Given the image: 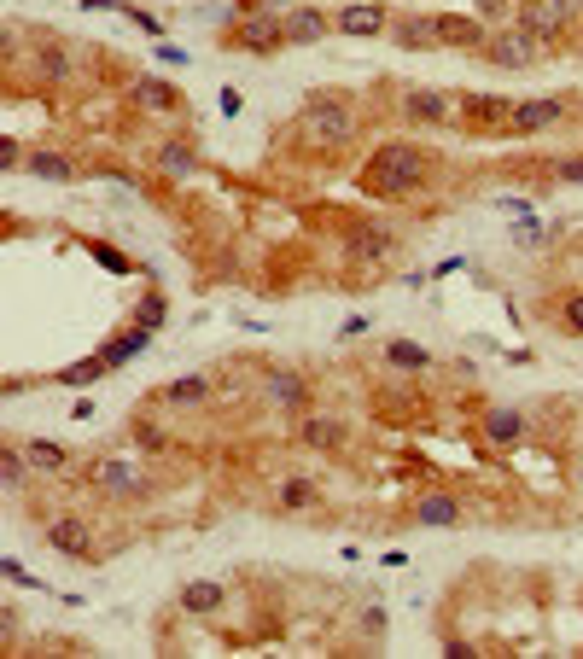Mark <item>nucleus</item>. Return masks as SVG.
Wrapping results in <instances>:
<instances>
[{
	"instance_id": "obj_16",
	"label": "nucleus",
	"mask_w": 583,
	"mask_h": 659,
	"mask_svg": "<svg viewBox=\"0 0 583 659\" xmlns=\"http://www.w3.org/2000/svg\"><path fill=\"white\" fill-rule=\"evenodd\" d=\"M391 30H397V47H409V53H438V47H444V41H438V18H420V12L391 18Z\"/></svg>"
},
{
	"instance_id": "obj_7",
	"label": "nucleus",
	"mask_w": 583,
	"mask_h": 659,
	"mask_svg": "<svg viewBox=\"0 0 583 659\" xmlns=\"http://www.w3.org/2000/svg\"><path fill=\"white\" fill-rule=\"evenodd\" d=\"M455 111H461V94H444V88H409L403 94L409 123H455Z\"/></svg>"
},
{
	"instance_id": "obj_35",
	"label": "nucleus",
	"mask_w": 583,
	"mask_h": 659,
	"mask_svg": "<svg viewBox=\"0 0 583 659\" xmlns=\"http://www.w3.org/2000/svg\"><path fill=\"white\" fill-rule=\"evenodd\" d=\"M0 572H6V584H24V590H41V595H47V584H41V578H30V572H24V560H6Z\"/></svg>"
},
{
	"instance_id": "obj_27",
	"label": "nucleus",
	"mask_w": 583,
	"mask_h": 659,
	"mask_svg": "<svg viewBox=\"0 0 583 659\" xmlns=\"http://www.w3.org/2000/svg\"><path fill=\"white\" fill-rule=\"evenodd\" d=\"M30 473H35V461L24 455V444H6V450H0V485L6 490H24Z\"/></svg>"
},
{
	"instance_id": "obj_11",
	"label": "nucleus",
	"mask_w": 583,
	"mask_h": 659,
	"mask_svg": "<svg viewBox=\"0 0 583 659\" xmlns=\"http://www.w3.org/2000/svg\"><path fill=\"white\" fill-rule=\"evenodd\" d=\"M438 41H444V47H461V53H484L490 24H484L479 12H473V18H461V12H438Z\"/></svg>"
},
{
	"instance_id": "obj_25",
	"label": "nucleus",
	"mask_w": 583,
	"mask_h": 659,
	"mask_svg": "<svg viewBox=\"0 0 583 659\" xmlns=\"http://www.w3.org/2000/svg\"><path fill=\"white\" fill-rule=\"evenodd\" d=\"M205 397H210L205 374H181V380H170L158 391V403H175V409H193V403H205Z\"/></svg>"
},
{
	"instance_id": "obj_22",
	"label": "nucleus",
	"mask_w": 583,
	"mask_h": 659,
	"mask_svg": "<svg viewBox=\"0 0 583 659\" xmlns=\"http://www.w3.org/2000/svg\"><path fill=\"white\" fill-rule=\"evenodd\" d=\"M35 76H41L47 88H65L70 76H76V65H70L65 47H53V41H47V47H35Z\"/></svg>"
},
{
	"instance_id": "obj_4",
	"label": "nucleus",
	"mask_w": 583,
	"mask_h": 659,
	"mask_svg": "<svg viewBox=\"0 0 583 659\" xmlns=\"http://www.w3.org/2000/svg\"><path fill=\"white\" fill-rule=\"evenodd\" d=\"M88 473H94V490H100V496H111V502H140V496L152 490V479H146V467H140V461H129V455H111V461H94Z\"/></svg>"
},
{
	"instance_id": "obj_32",
	"label": "nucleus",
	"mask_w": 583,
	"mask_h": 659,
	"mask_svg": "<svg viewBox=\"0 0 583 659\" xmlns=\"http://www.w3.org/2000/svg\"><path fill=\"white\" fill-rule=\"evenodd\" d=\"M554 321H560V333H566V339H583V292H566Z\"/></svg>"
},
{
	"instance_id": "obj_6",
	"label": "nucleus",
	"mask_w": 583,
	"mask_h": 659,
	"mask_svg": "<svg viewBox=\"0 0 583 659\" xmlns=\"http://www.w3.org/2000/svg\"><path fill=\"white\" fill-rule=\"evenodd\" d=\"M228 47H234V53H280V47H286L280 12H240V24L228 30Z\"/></svg>"
},
{
	"instance_id": "obj_9",
	"label": "nucleus",
	"mask_w": 583,
	"mask_h": 659,
	"mask_svg": "<svg viewBox=\"0 0 583 659\" xmlns=\"http://www.w3.org/2000/svg\"><path fill=\"white\" fill-rule=\"evenodd\" d=\"M566 117V100L560 94H543V100H519L514 105V123H508V135H543Z\"/></svg>"
},
{
	"instance_id": "obj_28",
	"label": "nucleus",
	"mask_w": 583,
	"mask_h": 659,
	"mask_svg": "<svg viewBox=\"0 0 583 659\" xmlns=\"http://www.w3.org/2000/svg\"><path fill=\"white\" fill-rule=\"evenodd\" d=\"M135 105H146V111H175V88L170 82H158V76H140L135 82Z\"/></svg>"
},
{
	"instance_id": "obj_13",
	"label": "nucleus",
	"mask_w": 583,
	"mask_h": 659,
	"mask_svg": "<svg viewBox=\"0 0 583 659\" xmlns=\"http://www.w3.org/2000/svg\"><path fill=\"white\" fill-rule=\"evenodd\" d=\"M461 123H473V129H502V135H508V123H514V100L461 94Z\"/></svg>"
},
{
	"instance_id": "obj_24",
	"label": "nucleus",
	"mask_w": 583,
	"mask_h": 659,
	"mask_svg": "<svg viewBox=\"0 0 583 659\" xmlns=\"http://www.w3.org/2000/svg\"><path fill=\"white\" fill-rule=\"evenodd\" d=\"M385 362H391L397 374H426V368H432V350L414 345V339H391V345H385Z\"/></svg>"
},
{
	"instance_id": "obj_38",
	"label": "nucleus",
	"mask_w": 583,
	"mask_h": 659,
	"mask_svg": "<svg viewBox=\"0 0 583 659\" xmlns=\"http://www.w3.org/2000/svg\"><path fill=\"white\" fill-rule=\"evenodd\" d=\"M362 630L379 642V636H385V613H379V607H368V613H362Z\"/></svg>"
},
{
	"instance_id": "obj_33",
	"label": "nucleus",
	"mask_w": 583,
	"mask_h": 659,
	"mask_svg": "<svg viewBox=\"0 0 583 659\" xmlns=\"http://www.w3.org/2000/svg\"><path fill=\"white\" fill-rule=\"evenodd\" d=\"M164 315H170L164 292H146V298L135 304V327H146V333H152V327H164Z\"/></svg>"
},
{
	"instance_id": "obj_1",
	"label": "nucleus",
	"mask_w": 583,
	"mask_h": 659,
	"mask_svg": "<svg viewBox=\"0 0 583 659\" xmlns=\"http://www.w3.org/2000/svg\"><path fill=\"white\" fill-rule=\"evenodd\" d=\"M432 175V152L414 146V140H385L374 146V158L362 164V193L374 199H414Z\"/></svg>"
},
{
	"instance_id": "obj_30",
	"label": "nucleus",
	"mask_w": 583,
	"mask_h": 659,
	"mask_svg": "<svg viewBox=\"0 0 583 659\" xmlns=\"http://www.w3.org/2000/svg\"><path fill=\"white\" fill-rule=\"evenodd\" d=\"M129 438H135L140 450H164V444H170V432H164L152 415H135V420H129Z\"/></svg>"
},
{
	"instance_id": "obj_37",
	"label": "nucleus",
	"mask_w": 583,
	"mask_h": 659,
	"mask_svg": "<svg viewBox=\"0 0 583 659\" xmlns=\"http://www.w3.org/2000/svg\"><path fill=\"white\" fill-rule=\"evenodd\" d=\"M18 164H30V158H24L18 140H6V146H0V170H18Z\"/></svg>"
},
{
	"instance_id": "obj_12",
	"label": "nucleus",
	"mask_w": 583,
	"mask_h": 659,
	"mask_svg": "<svg viewBox=\"0 0 583 659\" xmlns=\"http://www.w3.org/2000/svg\"><path fill=\"white\" fill-rule=\"evenodd\" d=\"M175 607H181V613H193V619H216V613L228 607V590H222L216 578H193V584H181Z\"/></svg>"
},
{
	"instance_id": "obj_21",
	"label": "nucleus",
	"mask_w": 583,
	"mask_h": 659,
	"mask_svg": "<svg viewBox=\"0 0 583 659\" xmlns=\"http://www.w3.org/2000/svg\"><path fill=\"white\" fill-rule=\"evenodd\" d=\"M350 257L356 263H385V257H397V234L391 228H356L350 234Z\"/></svg>"
},
{
	"instance_id": "obj_15",
	"label": "nucleus",
	"mask_w": 583,
	"mask_h": 659,
	"mask_svg": "<svg viewBox=\"0 0 583 659\" xmlns=\"http://www.w3.org/2000/svg\"><path fill=\"white\" fill-rule=\"evenodd\" d=\"M280 24H286V47H309V41H321V35L333 30V18L321 6H292Z\"/></svg>"
},
{
	"instance_id": "obj_14",
	"label": "nucleus",
	"mask_w": 583,
	"mask_h": 659,
	"mask_svg": "<svg viewBox=\"0 0 583 659\" xmlns=\"http://www.w3.org/2000/svg\"><path fill=\"white\" fill-rule=\"evenodd\" d=\"M275 508L280 514H315V508H321V485L304 479V473H286L275 485Z\"/></svg>"
},
{
	"instance_id": "obj_8",
	"label": "nucleus",
	"mask_w": 583,
	"mask_h": 659,
	"mask_svg": "<svg viewBox=\"0 0 583 659\" xmlns=\"http://www.w3.org/2000/svg\"><path fill=\"white\" fill-rule=\"evenodd\" d=\"M479 426H484V438H490L496 450H519V444L531 438V426H525V409H514V403H490Z\"/></svg>"
},
{
	"instance_id": "obj_10",
	"label": "nucleus",
	"mask_w": 583,
	"mask_h": 659,
	"mask_svg": "<svg viewBox=\"0 0 583 659\" xmlns=\"http://www.w3.org/2000/svg\"><path fill=\"white\" fill-rule=\"evenodd\" d=\"M263 397L275 403L280 415H304L309 409V380L292 374V368H275V374H263Z\"/></svg>"
},
{
	"instance_id": "obj_17",
	"label": "nucleus",
	"mask_w": 583,
	"mask_h": 659,
	"mask_svg": "<svg viewBox=\"0 0 583 659\" xmlns=\"http://www.w3.org/2000/svg\"><path fill=\"white\" fill-rule=\"evenodd\" d=\"M298 438H304V450L333 455V450H344V420H333V415H304V420H298Z\"/></svg>"
},
{
	"instance_id": "obj_19",
	"label": "nucleus",
	"mask_w": 583,
	"mask_h": 659,
	"mask_svg": "<svg viewBox=\"0 0 583 659\" xmlns=\"http://www.w3.org/2000/svg\"><path fill=\"white\" fill-rule=\"evenodd\" d=\"M385 24H391V12L379 0H368V6L356 0V6H344L339 18H333V30H344V35H379Z\"/></svg>"
},
{
	"instance_id": "obj_3",
	"label": "nucleus",
	"mask_w": 583,
	"mask_h": 659,
	"mask_svg": "<svg viewBox=\"0 0 583 659\" xmlns=\"http://www.w3.org/2000/svg\"><path fill=\"white\" fill-rule=\"evenodd\" d=\"M479 59H490L496 70H531V65H543V59H549V47H543L531 30L508 24V30H490V41H484Z\"/></svg>"
},
{
	"instance_id": "obj_39",
	"label": "nucleus",
	"mask_w": 583,
	"mask_h": 659,
	"mask_svg": "<svg viewBox=\"0 0 583 659\" xmlns=\"http://www.w3.org/2000/svg\"><path fill=\"white\" fill-rule=\"evenodd\" d=\"M578 485H583V467H578Z\"/></svg>"
},
{
	"instance_id": "obj_34",
	"label": "nucleus",
	"mask_w": 583,
	"mask_h": 659,
	"mask_svg": "<svg viewBox=\"0 0 583 659\" xmlns=\"http://www.w3.org/2000/svg\"><path fill=\"white\" fill-rule=\"evenodd\" d=\"M479 18L490 30H508V24H519V6L514 0H479Z\"/></svg>"
},
{
	"instance_id": "obj_18",
	"label": "nucleus",
	"mask_w": 583,
	"mask_h": 659,
	"mask_svg": "<svg viewBox=\"0 0 583 659\" xmlns=\"http://www.w3.org/2000/svg\"><path fill=\"white\" fill-rule=\"evenodd\" d=\"M414 525H455L461 520V496H449V490H426V496H414Z\"/></svg>"
},
{
	"instance_id": "obj_20",
	"label": "nucleus",
	"mask_w": 583,
	"mask_h": 659,
	"mask_svg": "<svg viewBox=\"0 0 583 659\" xmlns=\"http://www.w3.org/2000/svg\"><path fill=\"white\" fill-rule=\"evenodd\" d=\"M193 170H199V152H193V140L187 135L158 146V175H164V181H187Z\"/></svg>"
},
{
	"instance_id": "obj_36",
	"label": "nucleus",
	"mask_w": 583,
	"mask_h": 659,
	"mask_svg": "<svg viewBox=\"0 0 583 659\" xmlns=\"http://www.w3.org/2000/svg\"><path fill=\"white\" fill-rule=\"evenodd\" d=\"M549 175H554V181H578V187H583V158H554Z\"/></svg>"
},
{
	"instance_id": "obj_26",
	"label": "nucleus",
	"mask_w": 583,
	"mask_h": 659,
	"mask_svg": "<svg viewBox=\"0 0 583 659\" xmlns=\"http://www.w3.org/2000/svg\"><path fill=\"white\" fill-rule=\"evenodd\" d=\"M24 455L35 461V473H65V467H70V450H65V444H53V438H30Z\"/></svg>"
},
{
	"instance_id": "obj_2",
	"label": "nucleus",
	"mask_w": 583,
	"mask_h": 659,
	"mask_svg": "<svg viewBox=\"0 0 583 659\" xmlns=\"http://www.w3.org/2000/svg\"><path fill=\"white\" fill-rule=\"evenodd\" d=\"M298 129H309L315 140H327V146H350V140L362 135V117H356V105L339 100V94H309L298 105Z\"/></svg>"
},
{
	"instance_id": "obj_5",
	"label": "nucleus",
	"mask_w": 583,
	"mask_h": 659,
	"mask_svg": "<svg viewBox=\"0 0 583 659\" xmlns=\"http://www.w3.org/2000/svg\"><path fill=\"white\" fill-rule=\"evenodd\" d=\"M41 537L70 560H100V537H94L88 514H47V520H41Z\"/></svg>"
},
{
	"instance_id": "obj_31",
	"label": "nucleus",
	"mask_w": 583,
	"mask_h": 659,
	"mask_svg": "<svg viewBox=\"0 0 583 659\" xmlns=\"http://www.w3.org/2000/svg\"><path fill=\"white\" fill-rule=\"evenodd\" d=\"M100 374H111V368H105V356H88V362H70L65 374H53V380H59V385H94Z\"/></svg>"
},
{
	"instance_id": "obj_29",
	"label": "nucleus",
	"mask_w": 583,
	"mask_h": 659,
	"mask_svg": "<svg viewBox=\"0 0 583 659\" xmlns=\"http://www.w3.org/2000/svg\"><path fill=\"white\" fill-rule=\"evenodd\" d=\"M30 175H35V181H76V164H70L65 152H35Z\"/></svg>"
},
{
	"instance_id": "obj_23",
	"label": "nucleus",
	"mask_w": 583,
	"mask_h": 659,
	"mask_svg": "<svg viewBox=\"0 0 583 659\" xmlns=\"http://www.w3.org/2000/svg\"><path fill=\"white\" fill-rule=\"evenodd\" d=\"M152 345V333H146V327H129V333H117V339H105V368H123V362H135L140 350Z\"/></svg>"
}]
</instances>
